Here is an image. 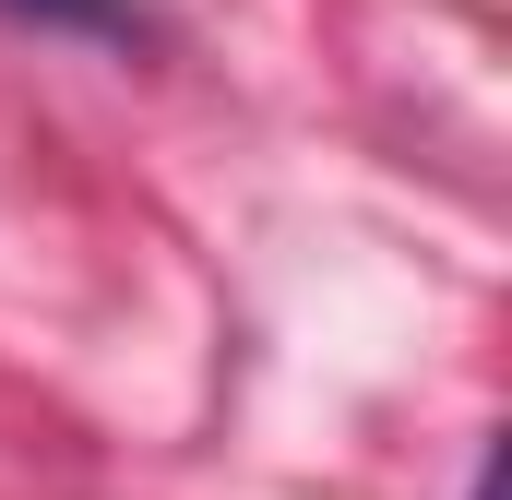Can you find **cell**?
<instances>
[{
	"instance_id": "cell-1",
	"label": "cell",
	"mask_w": 512,
	"mask_h": 500,
	"mask_svg": "<svg viewBox=\"0 0 512 500\" xmlns=\"http://www.w3.org/2000/svg\"><path fill=\"white\" fill-rule=\"evenodd\" d=\"M0 12L48 36H143V0H0Z\"/></svg>"
}]
</instances>
